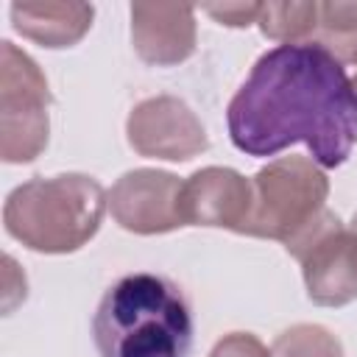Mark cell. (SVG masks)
Listing matches in <instances>:
<instances>
[{
    "instance_id": "1",
    "label": "cell",
    "mask_w": 357,
    "mask_h": 357,
    "mask_svg": "<svg viewBox=\"0 0 357 357\" xmlns=\"http://www.w3.org/2000/svg\"><path fill=\"white\" fill-rule=\"evenodd\" d=\"M226 126L248 156L304 142L318 167H340L357 142V92L346 67L318 42L276 45L234 92Z\"/></svg>"
},
{
    "instance_id": "2",
    "label": "cell",
    "mask_w": 357,
    "mask_h": 357,
    "mask_svg": "<svg viewBox=\"0 0 357 357\" xmlns=\"http://www.w3.org/2000/svg\"><path fill=\"white\" fill-rule=\"evenodd\" d=\"M92 335L100 357H190L192 310L176 282L137 271L103 293Z\"/></svg>"
},
{
    "instance_id": "3",
    "label": "cell",
    "mask_w": 357,
    "mask_h": 357,
    "mask_svg": "<svg viewBox=\"0 0 357 357\" xmlns=\"http://www.w3.org/2000/svg\"><path fill=\"white\" fill-rule=\"evenodd\" d=\"M103 209L106 192L92 176H39L11 190L3 206V223L31 251L67 254L95 237Z\"/></svg>"
},
{
    "instance_id": "4",
    "label": "cell",
    "mask_w": 357,
    "mask_h": 357,
    "mask_svg": "<svg viewBox=\"0 0 357 357\" xmlns=\"http://www.w3.org/2000/svg\"><path fill=\"white\" fill-rule=\"evenodd\" d=\"M254 204L243 234L287 243L304 229L329 195V181L307 156H282L262 167L254 181Z\"/></svg>"
},
{
    "instance_id": "5",
    "label": "cell",
    "mask_w": 357,
    "mask_h": 357,
    "mask_svg": "<svg viewBox=\"0 0 357 357\" xmlns=\"http://www.w3.org/2000/svg\"><path fill=\"white\" fill-rule=\"evenodd\" d=\"M50 92L36 61L17 45L0 47V156L31 162L47 145Z\"/></svg>"
},
{
    "instance_id": "6",
    "label": "cell",
    "mask_w": 357,
    "mask_h": 357,
    "mask_svg": "<svg viewBox=\"0 0 357 357\" xmlns=\"http://www.w3.org/2000/svg\"><path fill=\"white\" fill-rule=\"evenodd\" d=\"M287 254L301 262L307 296L321 307H343L357 298V234L326 206L298 229Z\"/></svg>"
},
{
    "instance_id": "7",
    "label": "cell",
    "mask_w": 357,
    "mask_h": 357,
    "mask_svg": "<svg viewBox=\"0 0 357 357\" xmlns=\"http://www.w3.org/2000/svg\"><path fill=\"white\" fill-rule=\"evenodd\" d=\"M128 142L139 156L187 162L206 151V131L192 109L170 95L148 98L128 114Z\"/></svg>"
},
{
    "instance_id": "8",
    "label": "cell",
    "mask_w": 357,
    "mask_h": 357,
    "mask_svg": "<svg viewBox=\"0 0 357 357\" xmlns=\"http://www.w3.org/2000/svg\"><path fill=\"white\" fill-rule=\"evenodd\" d=\"M181 187L173 173L165 170H131L109 190V209L114 220L137 234H162L184 226L181 220Z\"/></svg>"
},
{
    "instance_id": "9",
    "label": "cell",
    "mask_w": 357,
    "mask_h": 357,
    "mask_svg": "<svg viewBox=\"0 0 357 357\" xmlns=\"http://www.w3.org/2000/svg\"><path fill=\"white\" fill-rule=\"evenodd\" d=\"M254 204V187L231 167H204L181 187L184 226H220L243 234Z\"/></svg>"
},
{
    "instance_id": "10",
    "label": "cell",
    "mask_w": 357,
    "mask_h": 357,
    "mask_svg": "<svg viewBox=\"0 0 357 357\" xmlns=\"http://www.w3.org/2000/svg\"><path fill=\"white\" fill-rule=\"evenodd\" d=\"M131 42L148 64H178L195 50V11L176 3H134Z\"/></svg>"
},
{
    "instance_id": "11",
    "label": "cell",
    "mask_w": 357,
    "mask_h": 357,
    "mask_svg": "<svg viewBox=\"0 0 357 357\" xmlns=\"http://www.w3.org/2000/svg\"><path fill=\"white\" fill-rule=\"evenodd\" d=\"M92 14L86 3H11L14 28L45 47L75 45L89 31Z\"/></svg>"
},
{
    "instance_id": "12",
    "label": "cell",
    "mask_w": 357,
    "mask_h": 357,
    "mask_svg": "<svg viewBox=\"0 0 357 357\" xmlns=\"http://www.w3.org/2000/svg\"><path fill=\"white\" fill-rule=\"evenodd\" d=\"M310 42L326 47L340 64H357V3H318V28Z\"/></svg>"
},
{
    "instance_id": "13",
    "label": "cell",
    "mask_w": 357,
    "mask_h": 357,
    "mask_svg": "<svg viewBox=\"0 0 357 357\" xmlns=\"http://www.w3.org/2000/svg\"><path fill=\"white\" fill-rule=\"evenodd\" d=\"M257 22L268 39L282 45L310 42L318 28V3H262Z\"/></svg>"
},
{
    "instance_id": "14",
    "label": "cell",
    "mask_w": 357,
    "mask_h": 357,
    "mask_svg": "<svg viewBox=\"0 0 357 357\" xmlns=\"http://www.w3.org/2000/svg\"><path fill=\"white\" fill-rule=\"evenodd\" d=\"M271 357H343V346L329 329L318 324H298L273 340Z\"/></svg>"
},
{
    "instance_id": "15",
    "label": "cell",
    "mask_w": 357,
    "mask_h": 357,
    "mask_svg": "<svg viewBox=\"0 0 357 357\" xmlns=\"http://www.w3.org/2000/svg\"><path fill=\"white\" fill-rule=\"evenodd\" d=\"M209 357H271V351L251 332H231L215 343Z\"/></svg>"
},
{
    "instance_id": "16",
    "label": "cell",
    "mask_w": 357,
    "mask_h": 357,
    "mask_svg": "<svg viewBox=\"0 0 357 357\" xmlns=\"http://www.w3.org/2000/svg\"><path fill=\"white\" fill-rule=\"evenodd\" d=\"M262 3H223V6H206V14L215 17L220 25L229 28H245L259 20Z\"/></svg>"
},
{
    "instance_id": "17",
    "label": "cell",
    "mask_w": 357,
    "mask_h": 357,
    "mask_svg": "<svg viewBox=\"0 0 357 357\" xmlns=\"http://www.w3.org/2000/svg\"><path fill=\"white\" fill-rule=\"evenodd\" d=\"M351 231L357 234V215H354V220H351Z\"/></svg>"
},
{
    "instance_id": "18",
    "label": "cell",
    "mask_w": 357,
    "mask_h": 357,
    "mask_svg": "<svg viewBox=\"0 0 357 357\" xmlns=\"http://www.w3.org/2000/svg\"><path fill=\"white\" fill-rule=\"evenodd\" d=\"M351 86H354V92H357V75H354V78H351Z\"/></svg>"
}]
</instances>
